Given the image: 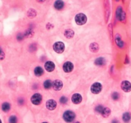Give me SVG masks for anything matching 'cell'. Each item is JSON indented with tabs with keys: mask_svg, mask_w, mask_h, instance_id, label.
<instances>
[{
	"mask_svg": "<svg viewBox=\"0 0 131 123\" xmlns=\"http://www.w3.org/2000/svg\"><path fill=\"white\" fill-rule=\"evenodd\" d=\"M75 114L73 112L70 111V110L66 111L63 114V119L65 120V121L68 123L73 122V120L75 119Z\"/></svg>",
	"mask_w": 131,
	"mask_h": 123,
	"instance_id": "cell-1",
	"label": "cell"
},
{
	"mask_svg": "<svg viewBox=\"0 0 131 123\" xmlns=\"http://www.w3.org/2000/svg\"><path fill=\"white\" fill-rule=\"evenodd\" d=\"M76 23L79 25H83L87 21V18L84 13H78L75 18Z\"/></svg>",
	"mask_w": 131,
	"mask_h": 123,
	"instance_id": "cell-2",
	"label": "cell"
},
{
	"mask_svg": "<svg viewBox=\"0 0 131 123\" xmlns=\"http://www.w3.org/2000/svg\"><path fill=\"white\" fill-rule=\"evenodd\" d=\"M53 49L58 53H62L65 50V44L62 42H57L53 45Z\"/></svg>",
	"mask_w": 131,
	"mask_h": 123,
	"instance_id": "cell-3",
	"label": "cell"
},
{
	"mask_svg": "<svg viewBox=\"0 0 131 123\" xmlns=\"http://www.w3.org/2000/svg\"><path fill=\"white\" fill-rule=\"evenodd\" d=\"M102 88V85L100 84V83L96 82V83H93V84L91 85V91L93 94H97L101 92Z\"/></svg>",
	"mask_w": 131,
	"mask_h": 123,
	"instance_id": "cell-4",
	"label": "cell"
},
{
	"mask_svg": "<svg viewBox=\"0 0 131 123\" xmlns=\"http://www.w3.org/2000/svg\"><path fill=\"white\" fill-rule=\"evenodd\" d=\"M42 100V97L40 94H35L32 96L31 98V103L35 105H39L41 103Z\"/></svg>",
	"mask_w": 131,
	"mask_h": 123,
	"instance_id": "cell-5",
	"label": "cell"
},
{
	"mask_svg": "<svg viewBox=\"0 0 131 123\" xmlns=\"http://www.w3.org/2000/svg\"><path fill=\"white\" fill-rule=\"evenodd\" d=\"M46 108L49 110H53L56 108L57 106V103L53 99H49L46 102Z\"/></svg>",
	"mask_w": 131,
	"mask_h": 123,
	"instance_id": "cell-6",
	"label": "cell"
},
{
	"mask_svg": "<svg viewBox=\"0 0 131 123\" xmlns=\"http://www.w3.org/2000/svg\"><path fill=\"white\" fill-rule=\"evenodd\" d=\"M63 69L65 72H72L73 69H74V65L70 62H67L63 64Z\"/></svg>",
	"mask_w": 131,
	"mask_h": 123,
	"instance_id": "cell-7",
	"label": "cell"
},
{
	"mask_svg": "<svg viewBox=\"0 0 131 123\" xmlns=\"http://www.w3.org/2000/svg\"><path fill=\"white\" fill-rule=\"evenodd\" d=\"M122 89L125 92H129L131 90V83L128 81H123L121 85Z\"/></svg>",
	"mask_w": 131,
	"mask_h": 123,
	"instance_id": "cell-8",
	"label": "cell"
},
{
	"mask_svg": "<svg viewBox=\"0 0 131 123\" xmlns=\"http://www.w3.org/2000/svg\"><path fill=\"white\" fill-rule=\"evenodd\" d=\"M63 87V83L61 80H56L52 83V88L54 90H60Z\"/></svg>",
	"mask_w": 131,
	"mask_h": 123,
	"instance_id": "cell-9",
	"label": "cell"
},
{
	"mask_svg": "<svg viewBox=\"0 0 131 123\" xmlns=\"http://www.w3.org/2000/svg\"><path fill=\"white\" fill-rule=\"evenodd\" d=\"M55 68V65L52 62L48 61L45 64V69L47 72H52Z\"/></svg>",
	"mask_w": 131,
	"mask_h": 123,
	"instance_id": "cell-10",
	"label": "cell"
},
{
	"mask_svg": "<svg viewBox=\"0 0 131 123\" xmlns=\"http://www.w3.org/2000/svg\"><path fill=\"white\" fill-rule=\"evenodd\" d=\"M82 101V96L79 94H74L72 96V101L74 104H79Z\"/></svg>",
	"mask_w": 131,
	"mask_h": 123,
	"instance_id": "cell-11",
	"label": "cell"
},
{
	"mask_svg": "<svg viewBox=\"0 0 131 123\" xmlns=\"http://www.w3.org/2000/svg\"><path fill=\"white\" fill-rule=\"evenodd\" d=\"M116 14H117V18H118L120 20L122 21L125 19L124 12H123V10H122V8H121V7H118V8H117Z\"/></svg>",
	"mask_w": 131,
	"mask_h": 123,
	"instance_id": "cell-12",
	"label": "cell"
},
{
	"mask_svg": "<svg viewBox=\"0 0 131 123\" xmlns=\"http://www.w3.org/2000/svg\"><path fill=\"white\" fill-rule=\"evenodd\" d=\"M64 35L67 38H68V39H71V38H72L73 37H74V31L72 30V29H67L65 31Z\"/></svg>",
	"mask_w": 131,
	"mask_h": 123,
	"instance_id": "cell-13",
	"label": "cell"
},
{
	"mask_svg": "<svg viewBox=\"0 0 131 123\" xmlns=\"http://www.w3.org/2000/svg\"><path fill=\"white\" fill-rule=\"evenodd\" d=\"M64 3L62 1H56L54 3V7L57 10H61L63 8Z\"/></svg>",
	"mask_w": 131,
	"mask_h": 123,
	"instance_id": "cell-14",
	"label": "cell"
},
{
	"mask_svg": "<svg viewBox=\"0 0 131 123\" xmlns=\"http://www.w3.org/2000/svg\"><path fill=\"white\" fill-rule=\"evenodd\" d=\"M106 63V60L104 58H99L96 59L95 62V64L97 66H103Z\"/></svg>",
	"mask_w": 131,
	"mask_h": 123,
	"instance_id": "cell-15",
	"label": "cell"
},
{
	"mask_svg": "<svg viewBox=\"0 0 131 123\" xmlns=\"http://www.w3.org/2000/svg\"><path fill=\"white\" fill-rule=\"evenodd\" d=\"M110 114H111V110L108 108H104L103 110H102L101 113L102 115L104 117H108L110 115Z\"/></svg>",
	"mask_w": 131,
	"mask_h": 123,
	"instance_id": "cell-16",
	"label": "cell"
},
{
	"mask_svg": "<svg viewBox=\"0 0 131 123\" xmlns=\"http://www.w3.org/2000/svg\"><path fill=\"white\" fill-rule=\"evenodd\" d=\"M44 74V71L42 68L40 67H36L35 69V74L36 76H40Z\"/></svg>",
	"mask_w": 131,
	"mask_h": 123,
	"instance_id": "cell-17",
	"label": "cell"
},
{
	"mask_svg": "<svg viewBox=\"0 0 131 123\" xmlns=\"http://www.w3.org/2000/svg\"><path fill=\"white\" fill-rule=\"evenodd\" d=\"M131 119V115L130 113L126 112L123 115V120L125 122H128Z\"/></svg>",
	"mask_w": 131,
	"mask_h": 123,
	"instance_id": "cell-18",
	"label": "cell"
},
{
	"mask_svg": "<svg viewBox=\"0 0 131 123\" xmlns=\"http://www.w3.org/2000/svg\"><path fill=\"white\" fill-rule=\"evenodd\" d=\"M10 109V104L8 103H4L2 104V110L5 112H7Z\"/></svg>",
	"mask_w": 131,
	"mask_h": 123,
	"instance_id": "cell-19",
	"label": "cell"
},
{
	"mask_svg": "<svg viewBox=\"0 0 131 123\" xmlns=\"http://www.w3.org/2000/svg\"><path fill=\"white\" fill-rule=\"evenodd\" d=\"M90 49L92 52H97L99 50V45L96 43H93L90 45Z\"/></svg>",
	"mask_w": 131,
	"mask_h": 123,
	"instance_id": "cell-20",
	"label": "cell"
},
{
	"mask_svg": "<svg viewBox=\"0 0 131 123\" xmlns=\"http://www.w3.org/2000/svg\"><path fill=\"white\" fill-rule=\"evenodd\" d=\"M116 44H118L120 47H123V41H122V39H121L119 35H116Z\"/></svg>",
	"mask_w": 131,
	"mask_h": 123,
	"instance_id": "cell-21",
	"label": "cell"
},
{
	"mask_svg": "<svg viewBox=\"0 0 131 123\" xmlns=\"http://www.w3.org/2000/svg\"><path fill=\"white\" fill-rule=\"evenodd\" d=\"M44 88L46 89H49L51 87V86H52V83L51 80H48L45 81L44 83Z\"/></svg>",
	"mask_w": 131,
	"mask_h": 123,
	"instance_id": "cell-22",
	"label": "cell"
},
{
	"mask_svg": "<svg viewBox=\"0 0 131 123\" xmlns=\"http://www.w3.org/2000/svg\"><path fill=\"white\" fill-rule=\"evenodd\" d=\"M104 109V107L101 105H99L95 108V112L97 113H102Z\"/></svg>",
	"mask_w": 131,
	"mask_h": 123,
	"instance_id": "cell-23",
	"label": "cell"
},
{
	"mask_svg": "<svg viewBox=\"0 0 131 123\" xmlns=\"http://www.w3.org/2000/svg\"><path fill=\"white\" fill-rule=\"evenodd\" d=\"M9 122L10 123H17V117L15 116H11L9 118Z\"/></svg>",
	"mask_w": 131,
	"mask_h": 123,
	"instance_id": "cell-24",
	"label": "cell"
},
{
	"mask_svg": "<svg viewBox=\"0 0 131 123\" xmlns=\"http://www.w3.org/2000/svg\"><path fill=\"white\" fill-rule=\"evenodd\" d=\"M119 94L117 93V92H114L113 94H112V98L114 99V100H118L119 99Z\"/></svg>",
	"mask_w": 131,
	"mask_h": 123,
	"instance_id": "cell-25",
	"label": "cell"
},
{
	"mask_svg": "<svg viewBox=\"0 0 131 123\" xmlns=\"http://www.w3.org/2000/svg\"><path fill=\"white\" fill-rule=\"evenodd\" d=\"M60 103H62V104H65L67 102V98L65 96H62V98H60Z\"/></svg>",
	"mask_w": 131,
	"mask_h": 123,
	"instance_id": "cell-26",
	"label": "cell"
},
{
	"mask_svg": "<svg viewBox=\"0 0 131 123\" xmlns=\"http://www.w3.org/2000/svg\"><path fill=\"white\" fill-rule=\"evenodd\" d=\"M112 123H118V122L116 121V120H114L112 122Z\"/></svg>",
	"mask_w": 131,
	"mask_h": 123,
	"instance_id": "cell-27",
	"label": "cell"
},
{
	"mask_svg": "<svg viewBox=\"0 0 131 123\" xmlns=\"http://www.w3.org/2000/svg\"><path fill=\"white\" fill-rule=\"evenodd\" d=\"M75 123H80V122H75Z\"/></svg>",
	"mask_w": 131,
	"mask_h": 123,
	"instance_id": "cell-28",
	"label": "cell"
},
{
	"mask_svg": "<svg viewBox=\"0 0 131 123\" xmlns=\"http://www.w3.org/2000/svg\"><path fill=\"white\" fill-rule=\"evenodd\" d=\"M42 123H48V122H42Z\"/></svg>",
	"mask_w": 131,
	"mask_h": 123,
	"instance_id": "cell-29",
	"label": "cell"
}]
</instances>
